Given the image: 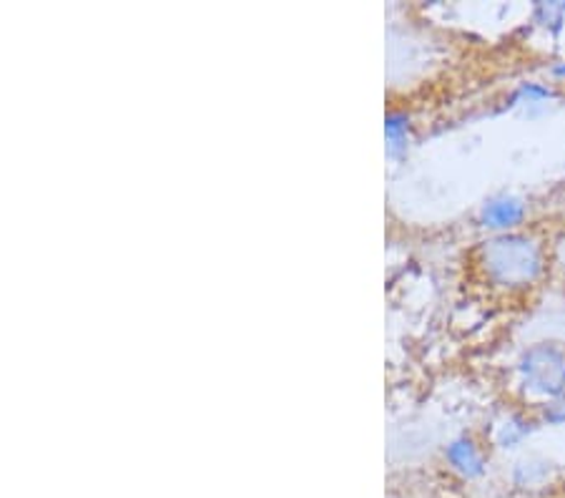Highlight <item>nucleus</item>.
Wrapping results in <instances>:
<instances>
[{"label": "nucleus", "mask_w": 565, "mask_h": 498, "mask_svg": "<svg viewBox=\"0 0 565 498\" xmlns=\"http://www.w3.org/2000/svg\"><path fill=\"white\" fill-rule=\"evenodd\" d=\"M407 134H409V119L399 112H390L385 119V136H387V149L390 153H399L407 147Z\"/></svg>", "instance_id": "9"}, {"label": "nucleus", "mask_w": 565, "mask_h": 498, "mask_svg": "<svg viewBox=\"0 0 565 498\" xmlns=\"http://www.w3.org/2000/svg\"><path fill=\"white\" fill-rule=\"evenodd\" d=\"M518 375L527 393L551 403L565 395V348L555 342H537L518 360Z\"/></svg>", "instance_id": "2"}, {"label": "nucleus", "mask_w": 565, "mask_h": 498, "mask_svg": "<svg viewBox=\"0 0 565 498\" xmlns=\"http://www.w3.org/2000/svg\"><path fill=\"white\" fill-rule=\"evenodd\" d=\"M480 269L488 283L508 289L531 287L545 272L543 244L525 232L495 234L480 247Z\"/></svg>", "instance_id": "1"}, {"label": "nucleus", "mask_w": 565, "mask_h": 498, "mask_svg": "<svg viewBox=\"0 0 565 498\" xmlns=\"http://www.w3.org/2000/svg\"><path fill=\"white\" fill-rule=\"evenodd\" d=\"M551 76H553V78H558V81H565V61L555 63V66L551 68Z\"/></svg>", "instance_id": "11"}, {"label": "nucleus", "mask_w": 565, "mask_h": 498, "mask_svg": "<svg viewBox=\"0 0 565 498\" xmlns=\"http://www.w3.org/2000/svg\"><path fill=\"white\" fill-rule=\"evenodd\" d=\"M533 21L551 35H561L565 29V3H537L533 8Z\"/></svg>", "instance_id": "8"}, {"label": "nucleus", "mask_w": 565, "mask_h": 498, "mask_svg": "<svg viewBox=\"0 0 565 498\" xmlns=\"http://www.w3.org/2000/svg\"><path fill=\"white\" fill-rule=\"evenodd\" d=\"M531 433L533 425L527 423V418H523V415H508L503 425H498L495 443L500 448H518Z\"/></svg>", "instance_id": "7"}, {"label": "nucleus", "mask_w": 565, "mask_h": 498, "mask_svg": "<svg viewBox=\"0 0 565 498\" xmlns=\"http://www.w3.org/2000/svg\"><path fill=\"white\" fill-rule=\"evenodd\" d=\"M445 460H448V466L460 478H465V481H476V478L486 476L488 470L486 453H482V448L470 436L450 441L448 446H445Z\"/></svg>", "instance_id": "4"}, {"label": "nucleus", "mask_w": 565, "mask_h": 498, "mask_svg": "<svg viewBox=\"0 0 565 498\" xmlns=\"http://www.w3.org/2000/svg\"><path fill=\"white\" fill-rule=\"evenodd\" d=\"M527 216V204L521 197L515 194H495L490 197L480 210V226L488 232L495 234H508V232H518V226L525 222Z\"/></svg>", "instance_id": "3"}, {"label": "nucleus", "mask_w": 565, "mask_h": 498, "mask_svg": "<svg viewBox=\"0 0 565 498\" xmlns=\"http://www.w3.org/2000/svg\"><path fill=\"white\" fill-rule=\"evenodd\" d=\"M555 466L545 458H523L513 468V486L521 491H537L553 484Z\"/></svg>", "instance_id": "5"}, {"label": "nucleus", "mask_w": 565, "mask_h": 498, "mask_svg": "<svg viewBox=\"0 0 565 498\" xmlns=\"http://www.w3.org/2000/svg\"><path fill=\"white\" fill-rule=\"evenodd\" d=\"M555 98H558V91L543 84V81H523V84L513 91V96H510V106L537 108L548 102H555Z\"/></svg>", "instance_id": "6"}, {"label": "nucleus", "mask_w": 565, "mask_h": 498, "mask_svg": "<svg viewBox=\"0 0 565 498\" xmlns=\"http://www.w3.org/2000/svg\"><path fill=\"white\" fill-rule=\"evenodd\" d=\"M543 421L548 425H565V395L543 403Z\"/></svg>", "instance_id": "10"}]
</instances>
